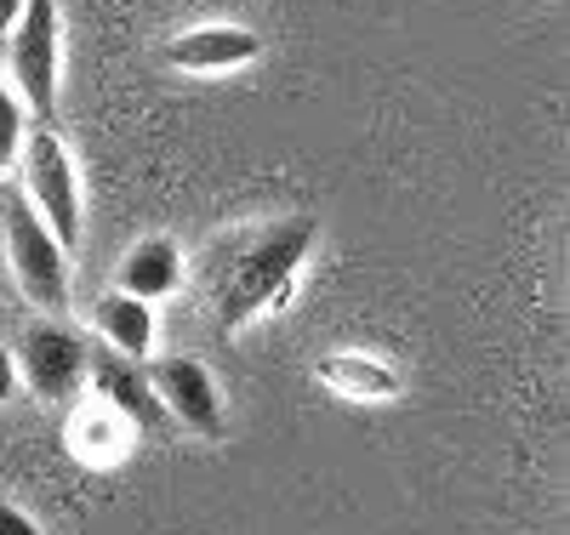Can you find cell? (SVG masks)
Masks as SVG:
<instances>
[{
  "instance_id": "1",
  "label": "cell",
  "mask_w": 570,
  "mask_h": 535,
  "mask_svg": "<svg viewBox=\"0 0 570 535\" xmlns=\"http://www.w3.org/2000/svg\"><path fill=\"white\" fill-rule=\"evenodd\" d=\"M320 239L314 217H279L263 222L257 234H246L234 257L217 268V325L223 336H234L240 325H252L257 314H268L274 303L292 297V285Z\"/></svg>"
},
{
  "instance_id": "2",
  "label": "cell",
  "mask_w": 570,
  "mask_h": 535,
  "mask_svg": "<svg viewBox=\"0 0 570 535\" xmlns=\"http://www.w3.org/2000/svg\"><path fill=\"white\" fill-rule=\"evenodd\" d=\"M18 160H23V200H29V211L52 228V239L63 251H75L86 217H80V177H75V160L63 149V137L52 126H29Z\"/></svg>"
},
{
  "instance_id": "3",
  "label": "cell",
  "mask_w": 570,
  "mask_h": 535,
  "mask_svg": "<svg viewBox=\"0 0 570 535\" xmlns=\"http://www.w3.org/2000/svg\"><path fill=\"white\" fill-rule=\"evenodd\" d=\"M7 63H12V91L29 109L35 126L58 115V63H63V23L58 0H29L23 18L7 34Z\"/></svg>"
},
{
  "instance_id": "4",
  "label": "cell",
  "mask_w": 570,
  "mask_h": 535,
  "mask_svg": "<svg viewBox=\"0 0 570 535\" xmlns=\"http://www.w3.org/2000/svg\"><path fill=\"white\" fill-rule=\"evenodd\" d=\"M0 234H7L12 285L46 319H58L69 308V251L52 239V228L29 211V200H7V211H0Z\"/></svg>"
},
{
  "instance_id": "5",
  "label": "cell",
  "mask_w": 570,
  "mask_h": 535,
  "mask_svg": "<svg viewBox=\"0 0 570 535\" xmlns=\"http://www.w3.org/2000/svg\"><path fill=\"white\" fill-rule=\"evenodd\" d=\"M18 382H29V394L46 399V405H63L86 387V370H91V348L86 336L69 330L63 319H35L18 343Z\"/></svg>"
},
{
  "instance_id": "6",
  "label": "cell",
  "mask_w": 570,
  "mask_h": 535,
  "mask_svg": "<svg viewBox=\"0 0 570 535\" xmlns=\"http://www.w3.org/2000/svg\"><path fill=\"white\" fill-rule=\"evenodd\" d=\"M149 370V387L166 410V422L188 427L195 439H223V394H217V376L188 359V354H160L142 365Z\"/></svg>"
},
{
  "instance_id": "7",
  "label": "cell",
  "mask_w": 570,
  "mask_h": 535,
  "mask_svg": "<svg viewBox=\"0 0 570 535\" xmlns=\"http://www.w3.org/2000/svg\"><path fill=\"white\" fill-rule=\"evenodd\" d=\"M263 58V34L246 23H200L166 40V63L177 75H228Z\"/></svg>"
},
{
  "instance_id": "8",
  "label": "cell",
  "mask_w": 570,
  "mask_h": 535,
  "mask_svg": "<svg viewBox=\"0 0 570 535\" xmlns=\"http://www.w3.org/2000/svg\"><path fill=\"white\" fill-rule=\"evenodd\" d=\"M86 382L98 387V399H104L120 422H131L137 433H160V427H166V410H160V399H155L142 359H126V354H91Z\"/></svg>"
},
{
  "instance_id": "9",
  "label": "cell",
  "mask_w": 570,
  "mask_h": 535,
  "mask_svg": "<svg viewBox=\"0 0 570 535\" xmlns=\"http://www.w3.org/2000/svg\"><path fill=\"white\" fill-rule=\"evenodd\" d=\"M183 285V251H177V239H166V234H149V239H137V246L120 257V285L115 290H126V297H137V303H160V297H171V290Z\"/></svg>"
},
{
  "instance_id": "10",
  "label": "cell",
  "mask_w": 570,
  "mask_h": 535,
  "mask_svg": "<svg viewBox=\"0 0 570 535\" xmlns=\"http://www.w3.org/2000/svg\"><path fill=\"white\" fill-rule=\"evenodd\" d=\"M91 325L104 330V343L126 359H142L155 348V308L126 297V290H109V297H98V308H91Z\"/></svg>"
},
{
  "instance_id": "11",
  "label": "cell",
  "mask_w": 570,
  "mask_h": 535,
  "mask_svg": "<svg viewBox=\"0 0 570 535\" xmlns=\"http://www.w3.org/2000/svg\"><path fill=\"white\" fill-rule=\"evenodd\" d=\"M131 433H137V427H131V422H120V416L98 399V405L75 410V422H69V445H75V456H80V462L104 467V462H120V456H126Z\"/></svg>"
},
{
  "instance_id": "12",
  "label": "cell",
  "mask_w": 570,
  "mask_h": 535,
  "mask_svg": "<svg viewBox=\"0 0 570 535\" xmlns=\"http://www.w3.org/2000/svg\"><path fill=\"white\" fill-rule=\"evenodd\" d=\"M314 376L331 382L348 399H394L400 394V376L383 359H371V354H331V359H320Z\"/></svg>"
},
{
  "instance_id": "13",
  "label": "cell",
  "mask_w": 570,
  "mask_h": 535,
  "mask_svg": "<svg viewBox=\"0 0 570 535\" xmlns=\"http://www.w3.org/2000/svg\"><path fill=\"white\" fill-rule=\"evenodd\" d=\"M29 109L18 103V91L0 80V171H12V160L23 155V137H29Z\"/></svg>"
},
{
  "instance_id": "14",
  "label": "cell",
  "mask_w": 570,
  "mask_h": 535,
  "mask_svg": "<svg viewBox=\"0 0 570 535\" xmlns=\"http://www.w3.org/2000/svg\"><path fill=\"white\" fill-rule=\"evenodd\" d=\"M0 535H40V524L29 513H18L12 502H0Z\"/></svg>"
},
{
  "instance_id": "15",
  "label": "cell",
  "mask_w": 570,
  "mask_h": 535,
  "mask_svg": "<svg viewBox=\"0 0 570 535\" xmlns=\"http://www.w3.org/2000/svg\"><path fill=\"white\" fill-rule=\"evenodd\" d=\"M18 394V365H12V354L7 348H0V405H7Z\"/></svg>"
},
{
  "instance_id": "16",
  "label": "cell",
  "mask_w": 570,
  "mask_h": 535,
  "mask_svg": "<svg viewBox=\"0 0 570 535\" xmlns=\"http://www.w3.org/2000/svg\"><path fill=\"white\" fill-rule=\"evenodd\" d=\"M23 7H29V0H0V46H7V34H12V23L23 18Z\"/></svg>"
}]
</instances>
